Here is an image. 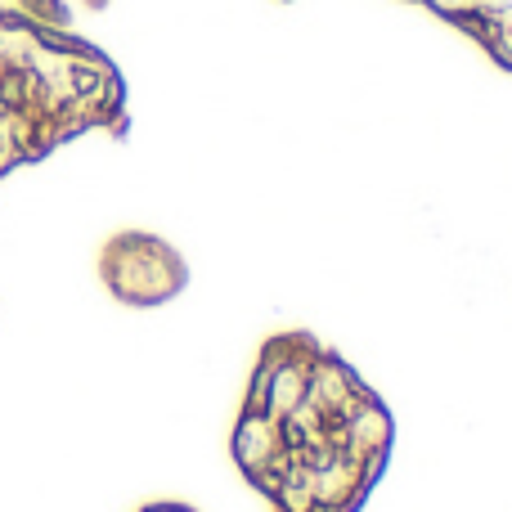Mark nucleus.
<instances>
[{"mask_svg":"<svg viewBox=\"0 0 512 512\" xmlns=\"http://www.w3.org/2000/svg\"><path fill=\"white\" fill-rule=\"evenodd\" d=\"M86 5H90V9H104V5H108V0H86Z\"/></svg>","mask_w":512,"mask_h":512,"instance_id":"39448f33","label":"nucleus"},{"mask_svg":"<svg viewBox=\"0 0 512 512\" xmlns=\"http://www.w3.org/2000/svg\"><path fill=\"white\" fill-rule=\"evenodd\" d=\"M126 81L63 0H0V180L90 131L126 135Z\"/></svg>","mask_w":512,"mask_h":512,"instance_id":"f03ea898","label":"nucleus"},{"mask_svg":"<svg viewBox=\"0 0 512 512\" xmlns=\"http://www.w3.org/2000/svg\"><path fill=\"white\" fill-rule=\"evenodd\" d=\"M391 414L310 333L265 342L234 459L274 512H360L391 454Z\"/></svg>","mask_w":512,"mask_h":512,"instance_id":"f257e3e1","label":"nucleus"},{"mask_svg":"<svg viewBox=\"0 0 512 512\" xmlns=\"http://www.w3.org/2000/svg\"><path fill=\"white\" fill-rule=\"evenodd\" d=\"M481 45L499 68L512 72V0H414Z\"/></svg>","mask_w":512,"mask_h":512,"instance_id":"20e7f679","label":"nucleus"},{"mask_svg":"<svg viewBox=\"0 0 512 512\" xmlns=\"http://www.w3.org/2000/svg\"><path fill=\"white\" fill-rule=\"evenodd\" d=\"M99 274H104L108 292L126 306H162V301L180 297L189 283L185 256L167 239L144 230L113 234L99 252Z\"/></svg>","mask_w":512,"mask_h":512,"instance_id":"7ed1b4c3","label":"nucleus"}]
</instances>
